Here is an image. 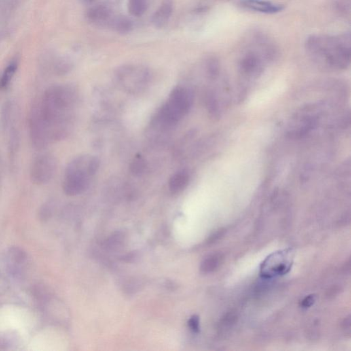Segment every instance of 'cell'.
Returning <instances> with one entry per match:
<instances>
[{
	"instance_id": "cell-1",
	"label": "cell",
	"mask_w": 351,
	"mask_h": 351,
	"mask_svg": "<svg viewBox=\"0 0 351 351\" xmlns=\"http://www.w3.org/2000/svg\"><path fill=\"white\" fill-rule=\"evenodd\" d=\"M77 98L75 89L67 85H58L47 89L37 104L49 129L52 142L67 135Z\"/></svg>"
},
{
	"instance_id": "cell-2",
	"label": "cell",
	"mask_w": 351,
	"mask_h": 351,
	"mask_svg": "<svg viewBox=\"0 0 351 351\" xmlns=\"http://www.w3.org/2000/svg\"><path fill=\"white\" fill-rule=\"evenodd\" d=\"M305 49L318 63L333 69H344L350 62V34L311 35L306 40Z\"/></svg>"
},
{
	"instance_id": "cell-3",
	"label": "cell",
	"mask_w": 351,
	"mask_h": 351,
	"mask_svg": "<svg viewBox=\"0 0 351 351\" xmlns=\"http://www.w3.org/2000/svg\"><path fill=\"white\" fill-rule=\"evenodd\" d=\"M99 159L96 157L80 156L68 164L64 172V192L70 196L81 194L89 187V178L98 172Z\"/></svg>"
},
{
	"instance_id": "cell-4",
	"label": "cell",
	"mask_w": 351,
	"mask_h": 351,
	"mask_svg": "<svg viewBox=\"0 0 351 351\" xmlns=\"http://www.w3.org/2000/svg\"><path fill=\"white\" fill-rule=\"evenodd\" d=\"M193 102V96L188 89L176 87L157 115V124L163 128L174 126L188 113Z\"/></svg>"
},
{
	"instance_id": "cell-5",
	"label": "cell",
	"mask_w": 351,
	"mask_h": 351,
	"mask_svg": "<svg viewBox=\"0 0 351 351\" xmlns=\"http://www.w3.org/2000/svg\"><path fill=\"white\" fill-rule=\"evenodd\" d=\"M293 252L290 249L273 252L265 258L260 267V273L265 278L287 274L293 263Z\"/></svg>"
},
{
	"instance_id": "cell-6",
	"label": "cell",
	"mask_w": 351,
	"mask_h": 351,
	"mask_svg": "<svg viewBox=\"0 0 351 351\" xmlns=\"http://www.w3.org/2000/svg\"><path fill=\"white\" fill-rule=\"evenodd\" d=\"M117 81L123 89L129 93L143 91L149 81L147 70L133 66H125L120 68L116 74Z\"/></svg>"
},
{
	"instance_id": "cell-7",
	"label": "cell",
	"mask_w": 351,
	"mask_h": 351,
	"mask_svg": "<svg viewBox=\"0 0 351 351\" xmlns=\"http://www.w3.org/2000/svg\"><path fill=\"white\" fill-rule=\"evenodd\" d=\"M56 168V161L54 156L50 154L40 155L32 163L30 176L33 183L37 185H45L54 175Z\"/></svg>"
},
{
	"instance_id": "cell-8",
	"label": "cell",
	"mask_w": 351,
	"mask_h": 351,
	"mask_svg": "<svg viewBox=\"0 0 351 351\" xmlns=\"http://www.w3.org/2000/svg\"><path fill=\"white\" fill-rule=\"evenodd\" d=\"M30 135L32 144L37 149H43L52 142L46 123L37 105L32 108L29 121Z\"/></svg>"
},
{
	"instance_id": "cell-9",
	"label": "cell",
	"mask_w": 351,
	"mask_h": 351,
	"mask_svg": "<svg viewBox=\"0 0 351 351\" xmlns=\"http://www.w3.org/2000/svg\"><path fill=\"white\" fill-rule=\"evenodd\" d=\"M240 5L248 10L263 14L273 15L284 10V6L267 0H240Z\"/></svg>"
},
{
	"instance_id": "cell-10",
	"label": "cell",
	"mask_w": 351,
	"mask_h": 351,
	"mask_svg": "<svg viewBox=\"0 0 351 351\" xmlns=\"http://www.w3.org/2000/svg\"><path fill=\"white\" fill-rule=\"evenodd\" d=\"M261 65V58L259 55L255 52H248L241 60V69L244 73L247 75L256 73L260 69Z\"/></svg>"
},
{
	"instance_id": "cell-11",
	"label": "cell",
	"mask_w": 351,
	"mask_h": 351,
	"mask_svg": "<svg viewBox=\"0 0 351 351\" xmlns=\"http://www.w3.org/2000/svg\"><path fill=\"white\" fill-rule=\"evenodd\" d=\"M189 176L185 170L176 172L171 177L169 181V189L172 193L181 192L188 185Z\"/></svg>"
},
{
	"instance_id": "cell-12",
	"label": "cell",
	"mask_w": 351,
	"mask_h": 351,
	"mask_svg": "<svg viewBox=\"0 0 351 351\" xmlns=\"http://www.w3.org/2000/svg\"><path fill=\"white\" fill-rule=\"evenodd\" d=\"M172 13V6L170 4H163L155 13L153 18L154 25L157 28H162L168 23Z\"/></svg>"
},
{
	"instance_id": "cell-13",
	"label": "cell",
	"mask_w": 351,
	"mask_h": 351,
	"mask_svg": "<svg viewBox=\"0 0 351 351\" xmlns=\"http://www.w3.org/2000/svg\"><path fill=\"white\" fill-rule=\"evenodd\" d=\"M221 253L212 254L203 260L200 265V271L204 274L213 272L217 270L223 261Z\"/></svg>"
},
{
	"instance_id": "cell-14",
	"label": "cell",
	"mask_w": 351,
	"mask_h": 351,
	"mask_svg": "<svg viewBox=\"0 0 351 351\" xmlns=\"http://www.w3.org/2000/svg\"><path fill=\"white\" fill-rule=\"evenodd\" d=\"M87 15L91 22L102 23L106 22L110 18L111 11L106 6L98 5L91 9Z\"/></svg>"
},
{
	"instance_id": "cell-15",
	"label": "cell",
	"mask_w": 351,
	"mask_h": 351,
	"mask_svg": "<svg viewBox=\"0 0 351 351\" xmlns=\"http://www.w3.org/2000/svg\"><path fill=\"white\" fill-rule=\"evenodd\" d=\"M18 60H14L5 68L0 79V89H5L9 86L18 70Z\"/></svg>"
},
{
	"instance_id": "cell-16",
	"label": "cell",
	"mask_w": 351,
	"mask_h": 351,
	"mask_svg": "<svg viewBox=\"0 0 351 351\" xmlns=\"http://www.w3.org/2000/svg\"><path fill=\"white\" fill-rule=\"evenodd\" d=\"M147 0H129L128 11L134 17H141L147 11Z\"/></svg>"
},
{
	"instance_id": "cell-17",
	"label": "cell",
	"mask_w": 351,
	"mask_h": 351,
	"mask_svg": "<svg viewBox=\"0 0 351 351\" xmlns=\"http://www.w3.org/2000/svg\"><path fill=\"white\" fill-rule=\"evenodd\" d=\"M146 169V163L143 157L136 156L134 157L133 161L130 165V170L132 173L135 176H140L143 174Z\"/></svg>"
},
{
	"instance_id": "cell-18",
	"label": "cell",
	"mask_w": 351,
	"mask_h": 351,
	"mask_svg": "<svg viewBox=\"0 0 351 351\" xmlns=\"http://www.w3.org/2000/svg\"><path fill=\"white\" fill-rule=\"evenodd\" d=\"M124 242V238L123 235L121 233H117L116 234L112 235L111 238L109 239L106 242V246L108 248L111 250H117L122 245Z\"/></svg>"
},
{
	"instance_id": "cell-19",
	"label": "cell",
	"mask_w": 351,
	"mask_h": 351,
	"mask_svg": "<svg viewBox=\"0 0 351 351\" xmlns=\"http://www.w3.org/2000/svg\"><path fill=\"white\" fill-rule=\"evenodd\" d=\"M115 28L121 33H127L132 29V23L128 19L120 18L115 22Z\"/></svg>"
},
{
	"instance_id": "cell-20",
	"label": "cell",
	"mask_w": 351,
	"mask_h": 351,
	"mask_svg": "<svg viewBox=\"0 0 351 351\" xmlns=\"http://www.w3.org/2000/svg\"><path fill=\"white\" fill-rule=\"evenodd\" d=\"M188 324L191 331L194 333H198L200 331V319L198 316H191L189 320Z\"/></svg>"
},
{
	"instance_id": "cell-21",
	"label": "cell",
	"mask_w": 351,
	"mask_h": 351,
	"mask_svg": "<svg viewBox=\"0 0 351 351\" xmlns=\"http://www.w3.org/2000/svg\"><path fill=\"white\" fill-rule=\"evenodd\" d=\"M316 301V295H310L307 296V297L301 301V307H303V308H309V307H312V305L314 304Z\"/></svg>"
},
{
	"instance_id": "cell-22",
	"label": "cell",
	"mask_w": 351,
	"mask_h": 351,
	"mask_svg": "<svg viewBox=\"0 0 351 351\" xmlns=\"http://www.w3.org/2000/svg\"><path fill=\"white\" fill-rule=\"evenodd\" d=\"M208 70L212 77L218 75V71H219V64L218 61L214 59L210 60L208 64Z\"/></svg>"
},
{
	"instance_id": "cell-23",
	"label": "cell",
	"mask_w": 351,
	"mask_h": 351,
	"mask_svg": "<svg viewBox=\"0 0 351 351\" xmlns=\"http://www.w3.org/2000/svg\"><path fill=\"white\" fill-rule=\"evenodd\" d=\"M343 325H344V329L350 330V316H349L348 318H346V319L344 320V324H343Z\"/></svg>"
},
{
	"instance_id": "cell-24",
	"label": "cell",
	"mask_w": 351,
	"mask_h": 351,
	"mask_svg": "<svg viewBox=\"0 0 351 351\" xmlns=\"http://www.w3.org/2000/svg\"><path fill=\"white\" fill-rule=\"evenodd\" d=\"M86 1L89 2V3H91V2L94 1V0H86Z\"/></svg>"
}]
</instances>
